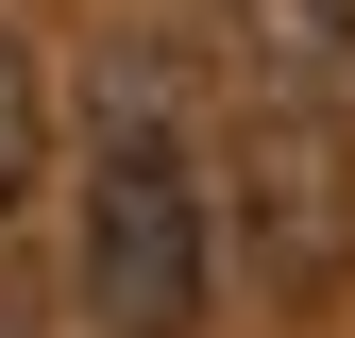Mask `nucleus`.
I'll use <instances>...</instances> for the list:
<instances>
[{
	"instance_id": "1",
	"label": "nucleus",
	"mask_w": 355,
	"mask_h": 338,
	"mask_svg": "<svg viewBox=\"0 0 355 338\" xmlns=\"http://www.w3.org/2000/svg\"><path fill=\"white\" fill-rule=\"evenodd\" d=\"M203 287H220L203 169L169 152V118H119L85 152V321L102 338H203Z\"/></svg>"
},
{
	"instance_id": "2",
	"label": "nucleus",
	"mask_w": 355,
	"mask_h": 338,
	"mask_svg": "<svg viewBox=\"0 0 355 338\" xmlns=\"http://www.w3.org/2000/svg\"><path fill=\"white\" fill-rule=\"evenodd\" d=\"M338 237H355V186H338V136H322V102H271L237 136V254L271 287H322L338 271Z\"/></svg>"
},
{
	"instance_id": "3",
	"label": "nucleus",
	"mask_w": 355,
	"mask_h": 338,
	"mask_svg": "<svg viewBox=\"0 0 355 338\" xmlns=\"http://www.w3.org/2000/svg\"><path fill=\"white\" fill-rule=\"evenodd\" d=\"M34 136H51V102H34V51L0 34V203L34 186Z\"/></svg>"
},
{
	"instance_id": "4",
	"label": "nucleus",
	"mask_w": 355,
	"mask_h": 338,
	"mask_svg": "<svg viewBox=\"0 0 355 338\" xmlns=\"http://www.w3.org/2000/svg\"><path fill=\"white\" fill-rule=\"evenodd\" d=\"M0 338H34V321H17V305H0Z\"/></svg>"
}]
</instances>
